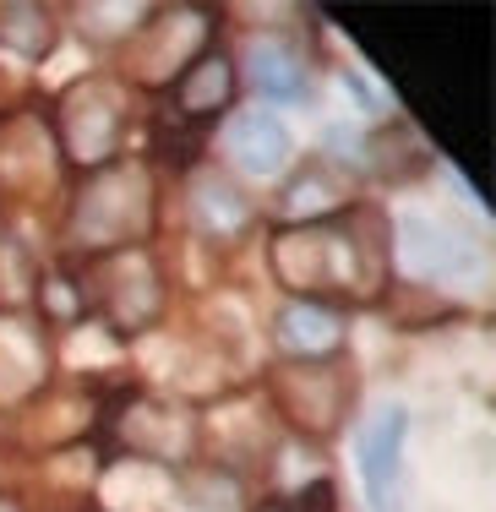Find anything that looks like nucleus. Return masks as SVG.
I'll list each match as a JSON object with an SVG mask.
<instances>
[{"instance_id":"nucleus-1","label":"nucleus","mask_w":496,"mask_h":512,"mask_svg":"<svg viewBox=\"0 0 496 512\" xmlns=\"http://www.w3.org/2000/svg\"><path fill=\"white\" fill-rule=\"evenodd\" d=\"M273 273L300 300H377L387 284V224L371 207H349L328 224L273 229Z\"/></svg>"},{"instance_id":"nucleus-2","label":"nucleus","mask_w":496,"mask_h":512,"mask_svg":"<svg viewBox=\"0 0 496 512\" xmlns=\"http://www.w3.org/2000/svg\"><path fill=\"white\" fill-rule=\"evenodd\" d=\"M159 186L142 164H104L93 169L77 186V202H71V224L66 240L71 251L110 256V251H142V240L159 224Z\"/></svg>"},{"instance_id":"nucleus-3","label":"nucleus","mask_w":496,"mask_h":512,"mask_svg":"<svg viewBox=\"0 0 496 512\" xmlns=\"http://www.w3.org/2000/svg\"><path fill=\"white\" fill-rule=\"evenodd\" d=\"M82 300H93L110 316L115 333H142L164 311V278L148 262V251H110V256H93L88 262Z\"/></svg>"},{"instance_id":"nucleus-4","label":"nucleus","mask_w":496,"mask_h":512,"mask_svg":"<svg viewBox=\"0 0 496 512\" xmlns=\"http://www.w3.org/2000/svg\"><path fill=\"white\" fill-rule=\"evenodd\" d=\"M55 131H60V148H66L71 164H82V169L115 164L120 142H126V93L110 77H82L60 99Z\"/></svg>"},{"instance_id":"nucleus-5","label":"nucleus","mask_w":496,"mask_h":512,"mask_svg":"<svg viewBox=\"0 0 496 512\" xmlns=\"http://www.w3.org/2000/svg\"><path fill=\"white\" fill-rule=\"evenodd\" d=\"M273 387H278V404H284L289 425H300L311 436H333L349 420V404H355V376L338 360L284 365L273 376Z\"/></svg>"},{"instance_id":"nucleus-6","label":"nucleus","mask_w":496,"mask_h":512,"mask_svg":"<svg viewBox=\"0 0 496 512\" xmlns=\"http://www.w3.org/2000/svg\"><path fill=\"white\" fill-rule=\"evenodd\" d=\"M404 442H409V409L382 404L371 425L360 431V485L371 512H398V480H404Z\"/></svg>"},{"instance_id":"nucleus-7","label":"nucleus","mask_w":496,"mask_h":512,"mask_svg":"<svg viewBox=\"0 0 496 512\" xmlns=\"http://www.w3.org/2000/svg\"><path fill=\"white\" fill-rule=\"evenodd\" d=\"M240 66H246L251 88L262 99H278V104L311 99V66L300 55V44H289L284 33H251L246 50H240Z\"/></svg>"},{"instance_id":"nucleus-8","label":"nucleus","mask_w":496,"mask_h":512,"mask_svg":"<svg viewBox=\"0 0 496 512\" xmlns=\"http://www.w3.org/2000/svg\"><path fill=\"white\" fill-rule=\"evenodd\" d=\"M273 338L295 365L338 360V349H344V311L322 306V300H289L273 322Z\"/></svg>"},{"instance_id":"nucleus-9","label":"nucleus","mask_w":496,"mask_h":512,"mask_svg":"<svg viewBox=\"0 0 496 512\" xmlns=\"http://www.w3.org/2000/svg\"><path fill=\"white\" fill-rule=\"evenodd\" d=\"M169 44H142L137 39V55H131V71L142 77V88H159V82L180 77L191 60L202 55V33H208V11L197 6H169Z\"/></svg>"},{"instance_id":"nucleus-10","label":"nucleus","mask_w":496,"mask_h":512,"mask_svg":"<svg viewBox=\"0 0 496 512\" xmlns=\"http://www.w3.org/2000/svg\"><path fill=\"white\" fill-rule=\"evenodd\" d=\"M224 153L235 169H246V175H278V169L289 164V153H295V142H289L284 120L273 115H257V109H246V115H235L224 126Z\"/></svg>"},{"instance_id":"nucleus-11","label":"nucleus","mask_w":496,"mask_h":512,"mask_svg":"<svg viewBox=\"0 0 496 512\" xmlns=\"http://www.w3.org/2000/svg\"><path fill=\"white\" fill-rule=\"evenodd\" d=\"M44 371H50V349H44V333L28 322V316L6 311L0 316V398H28L44 387Z\"/></svg>"},{"instance_id":"nucleus-12","label":"nucleus","mask_w":496,"mask_h":512,"mask_svg":"<svg viewBox=\"0 0 496 512\" xmlns=\"http://www.w3.org/2000/svg\"><path fill=\"white\" fill-rule=\"evenodd\" d=\"M240 93V77H235V60L219 55V50H202L186 71L175 77V109L180 120H213L235 104Z\"/></svg>"},{"instance_id":"nucleus-13","label":"nucleus","mask_w":496,"mask_h":512,"mask_svg":"<svg viewBox=\"0 0 496 512\" xmlns=\"http://www.w3.org/2000/svg\"><path fill=\"white\" fill-rule=\"evenodd\" d=\"M349 207V180L333 164H306L295 180L284 186V213L289 224H328Z\"/></svg>"},{"instance_id":"nucleus-14","label":"nucleus","mask_w":496,"mask_h":512,"mask_svg":"<svg viewBox=\"0 0 496 512\" xmlns=\"http://www.w3.org/2000/svg\"><path fill=\"white\" fill-rule=\"evenodd\" d=\"M191 213H197V224L208 229V235H246L251 229V202H246V191L235 186V180H224V175H202L197 186H191Z\"/></svg>"},{"instance_id":"nucleus-15","label":"nucleus","mask_w":496,"mask_h":512,"mask_svg":"<svg viewBox=\"0 0 496 512\" xmlns=\"http://www.w3.org/2000/svg\"><path fill=\"white\" fill-rule=\"evenodd\" d=\"M404 246H409V256H415L420 273H437V278L469 273V256H475L464 235H453L447 224H426V218H409L404 224Z\"/></svg>"},{"instance_id":"nucleus-16","label":"nucleus","mask_w":496,"mask_h":512,"mask_svg":"<svg viewBox=\"0 0 496 512\" xmlns=\"http://www.w3.org/2000/svg\"><path fill=\"white\" fill-rule=\"evenodd\" d=\"M55 17L44 6H0V44L22 60H44L55 50Z\"/></svg>"},{"instance_id":"nucleus-17","label":"nucleus","mask_w":496,"mask_h":512,"mask_svg":"<svg viewBox=\"0 0 496 512\" xmlns=\"http://www.w3.org/2000/svg\"><path fill=\"white\" fill-rule=\"evenodd\" d=\"M153 11L148 6H82L77 11V22H82V33H88L93 44H110V39H126L137 22H148Z\"/></svg>"},{"instance_id":"nucleus-18","label":"nucleus","mask_w":496,"mask_h":512,"mask_svg":"<svg viewBox=\"0 0 496 512\" xmlns=\"http://www.w3.org/2000/svg\"><path fill=\"white\" fill-rule=\"evenodd\" d=\"M295 512H338V491H333V480L306 485V491H300V502H295Z\"/></svg>"},{"instance_id":"nucleus-19","label":"nucleus","mask_w":496,"mask_h":512,"mask_svg":"<svg viewBox=\"0 0 496 512\" xmlns=\"http://www.w3.org/2000/svg\"><path fill=\"white\" fill-rule=\"evenodd\" d=\"M262 512H278V507H262Z\"/></svg>"}]
</instances>
